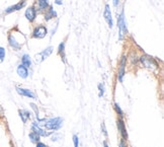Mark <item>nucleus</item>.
<instances>
[{
	"label": "nucleus",
	"instance_id": "1",
	"mask_svg": "<svg viewBox=\"0 0 164 147\" xmlns=\"http://www.w3.org/2000/svg\"><path fill=\"white\" fill-rule=\"evenodd\" d=\"M62 126H63V119L60 117H57V118H52V119L48 120L45 124V127L49 130H59Z\"/></svg>",
	"mask_w": 164,
	"mask_h": 147
},
{
	"label": "nucleus",
	"instance_id": "15",
	"mask_svg": "<svg viewBox=\"0 0 164 147\" xmlns=\"http://www.w3.org/2000/svg\"><path fill=\"white\" fill-rule=\"evenodd\" d=\"M19 116H20V118H22V122L26 123L28 122V120L31 118V113L26 110H20L19 111Z\"/></svg>",
	"mask_w": 164,
	"mask_h": 147
},
{
	"label": "nucleus",
	"instance_id": "22",
	"mask_svg": "<svg viewBox=\"0 0 164 147\" xmlns=\"http://www.w3.org/2000/svg\"><path fill=\"white\" fill-rule=\"evenodd\" d=\"M4 58H5V49L0 47V63L3 62Z\"/></svg>",
	"mask_w": 164,
	"mask_h": 147
},
{
	"label": "nucleus",
	"instance_id": "13",
	"mask_svg": "<svg viewBox=\"0 0 164 147\" xmlns=\"http://www.w3.org/2000/svg\"><path fill=\"white\" fill-rule=\"evenodd\" d=\"M25 5V1H22V2H19V3H17L15 5H13V6H10L8 7L6 10H5V12L6 13H10V12H13V11H16V10H19L22 9V8Z\"/></svg>",
	"mask_w": 164,
	"mask_h": 147
},
{
	"label": "nucleus",
	"instance_id": "11",
	"mask_svg": "<svg viewBox=\"0 0 164 147\" xmlns=\"http://www.w3.org/2000/svg\"><path fill=\"white\" fill-rule=\"evenodd\" d=\"M35 14H37V12H35V9L34 7H28L25 10V17L29 22H34L35 18Z\"/></svg>",
	"mask_w": 164,
	"mask_h": 147
},
{
	"label": "nucleus",
	"instance_id": "26",
	"mask_svg": "<svg viewBox=\"0 0 164 147\" xmlns=\"http://www.w3.org/2000/svg\"><path fill=\"white\" fill-rule=\"evenodd\" d=\"M101 130H102V132H103V134L105 135V136H107V132H106V129H105V126H104V124L102 123L101 124Z\"/></svg>",
	"mask_w": 164,
	"mask_h": 147
},
{
	"label": "nucleus",
	"instance_id": "25",
	"mask_svg": "<svg viewBox=\"0 0 164 147\" xmlns=\"http://www.w3.org/2000/svg\"><path fill=\"white\" fill-rule=\"evenodd\" d=\"M31 107L32 110L35 111V116H37V118L38 117V108H37V105H35V104H31Z\"/></svg>",
	"mask_w": 164,
	"mask_h": 147
},
{
	"label": "nucleus",
	"instance_id": "32",
	"mask_svg": "<svg viewBox=\"0 0 164 147\" xmlns=\"http://www.w3.org/2000/svg\"><path fill=\"white\" fill-rule=\"evenodd\" d=\"M118 2H119V0H114V4L115 5H118Z\"/></svg>",
	"mask_w": 164,
	"mask_h": 147
},
{
	"label": "nucleus",
	"instance_id": "12",
	"mask_svg": "<svg viewBox=\"0 0 164 147\" xmlns=\"http://www.w3.org/2000/svg\"><path fill=\"white\" fill-rule=\"evenodd\" d=\"M125 65H126V57H123L120 64V69H119V79L121 82L123 81V77L125 75Z\"/></svg>",
	"mask_w": 164,
	"mask_h": 147
},
{
	"label": "nucleus",
	"instance_id": "19",
	"mask_svg": "<svg viewBox=\"0 0 164 147\" xmlns=\"http://www.w3.org/2000/svg\"><path fill=\"white\" fill-rule=\"evenodd\" d=\"M58 53L61 55V57L65 60V43H61L59 45V48H58Z\"/></svg>",
	"mask_w": 164,
	"mask_h": 147
},
{
	"label": "nucleus",
	"instance_id": "2",
	"mask_svg": "<svg viewBox=\"0 0 164 147\" xmlns=\"http://www.w3.org/2000/svg\"><path fill=\"white\" fill-rule=\"evenodd\" d=\"M140 60H141L143 66H144L145 68L151 70V71H155V70L158 68V64L156 63V61L152 57H150V56H147V55L142 56V57L140 58Z\"/></svg>",
	"mask_w": 164,
	"mask_h": 147
},
{
	"label": "nucleus",
	"instance_id": "29",
	"mask_svg": "<svg viewBox=\"0 0 164 147\" xmlns=\"http://www.w3.org/2000/svg\"><path fill=\"white\" fill-rule=\"evenodd\" d=\"M119 146H120V147H127V145H126V144H125L124 141H121V142H120V145H119Z\"/></svg>",
	"mask_w": 164,
	"mask_h": 147
},
{
	"label": "nucleus",
	"instance_id": "18",
	"mask_svg": "<svg viewBox=\"0 0 164 147\" xmlns=\"http://www.w3.org/2000/svg\"><path fill=\"white\" fill-rule=\"evenodd\" d=\"M38 8H40L41 10L46 9V8L49 6V2H48V0H38Z\"/></svg>",
	"mask_w": 164,
	"mask_h": 147
},
{
	"label": "nucleus",
	"instance_id": "7",
	"mask_svg": "<svg viewBox=\"0 0 164 147\" xmlns=\"http://www.w3.org/2000/svg\"><path fill=\"white\" fill-rule=\"evenodd\" d=\"M103 16L104 19L106 20V22L109 23V28H112V12L111 9H109V5H105V8H104V12H103Z\"/></svg>",
	"mask_w": 164,
	"mask_h": 147
},
{
	"label": "nucleus",
	"instance_id": "4",
	"mask_svg": "<svg viewBox=\"0 0 164 147\" xmlns=\"http://www.w3.org/2000/svg\"><path fill=\"white\" fill-rule=\"evenodd\" d=\"M53 50H54L53 47H48V48L45 49L43 52H41V53H38V55H35V60H37V62H42V61L46 60V59L52 54Z\"/></svg>",
	"mask_w": 164,
	"mask_h": 147
},
{
	"label": "nucleus",
	"instance_id": "17",
	"mask_svg": "<svg viewBox=\"0 0 164 147\" xmlns=\"http://www.w3.org/2000/svg\"><path fill=\"white\" fill-rule=\"evenodd\" d=\"M29 139L32 143H38V140H40V135H38L37 133H35V132H32V133H29L28 135Z\"/></svg>",
	"mask_w": 164,
	"mask_h": 147
},
{
	"label": "nucleus",
	"instance_id": "31",
	"mask_svg": "<svg viewBox=\"0 0 164 147\" xmlns=\"http://www.w3.org/2000/svg\"><path fill=\"white\" fill-rule=\"evenodd\" d=\"M103 145H104V147H109V145H107V143H106V141H103Z\"/></svg>",
	"mask_w": 164,
	"mask_h": 147
},
{
	"label": "nucleus",
	"instance_id": "10",
	"mask_svg": "<svg viewBox=\"0 0 164 147\" xmlns=\"http://www.w3.org/2000/svg\"><path fill=\"white\" fill-rule=\"evenodd\" d=\"M32 132H35V133H37L38 135H40V136H49L50 133H48V132H45L43 129L40 128V126L37 125V123L34 122V124L32 126Z\"/></svg>",
	"mask_w": 164,
	"mask_h": 147
},
{
	"label": "nucleus",
	"instance_id": "8",
	"mask_svg": "<svg viewBox=\"0 0 164 147\" xmlns=\"http://www.w3.org/2000/svg\"><path fill=\"white\" fill-rule=\"evenodd\" d=\"M8 41H9V45L12 47L13 49H15V50H18L22 48V44L18 42L17 41V39L15 37H14V35H10L9 37H8Z\"/></svg>",
	"mask_w": 164,
	"mask_h": 147
},
{
	"label": "nucleus",
	"instance_id": "21",
	"mask_svg": "<svg viewBox=\"0 0 164 147\" xmlns=\"http://www.w3.org/2000/svg\"><path fill=\"white\" fill-rule=\"evenodd\" d=\"M115 112H117L119 115H120L121 118H123L124 113H123V111L121 110V108H120V105H119V104H117V102L115 104Z\"/></svg>",
	"mask_w": 164,
	"mask_h": 147
},
{
	"label": "nucleus",
	"instance_id": "9",
	"mask_svg": "<svg viewBox=\"0 0 164 147\" xmlns=\"http://www.w3.org/2000/svg\"><path fill=\"white\" fill-rule=\"evenodd\" d=\"M118 127H119V131H120V133L122 134V137H123L124 139H127L128 134H127L126 128H125V123L122 119L118 120Z\"/></svg>",
	"mask_w": 164,
	"mask_h": 147
},
{
	"label": "nucleus",
	"instance_id": "27",
	"mask_svg": "<svg viewBox=\"0 0 164 147\" xmlns=\"http://www.w3.org/2000/svg\"><path fill=\"white\" fill-rule=\"evenodd\" d=\"M37 147H49L48 145H46L45 143H42V142H38L37 143Z\"/></svg>",
	"mask_w": 164,
	"mask_h": 147
},
{
	"label": "nucleus",
	"instance_id": "14",
	"mask_svg": "<svg viewBox=\"0 0 164 147\" xmlns=\"http://www.w3.org/2000/svg\"><path fill=\"white\" fill-rule=\"evenodd\" d=\"M17 74H18L22 78H26L28 76V68L25 66H23L22 64L17 67Z\"/></svg>",
	"mask_w": 164,
	"mask_h": 147
},
{
	"label": "nucleus",
	"instance_id": "5",
	"mask_svg": "<svg viewBox=\"0 0 164 147\" xmlns=\"http://www.w3.org/2000/svg\"><path fill=\"white\" fill-rule=\"evenodd\" d=\"M48 34V29L46 28V26L44 25H38V28H35V29L34 31V35L32 37L37 38V39H43L47 36Z\"/></svg>",
	"mask_w": 164,
	"mask_h": 147
},
{
	"label": "nucleus",
	"instance_id": "23",
	"mask_svg": "<svg viewBox=\"0 0 164 147\" xmlns=\"http://www.w3.org/2000/svg\"><path fill=\"white\" fill-rule=\"evenodd\" d=\"M73 143H74V147H78L79 146V139L77 135H74L73 136Z\"/></svg>",
	"mask_w": 164,
	"mask_h": 147
},
{
	"label": "nucleus",
	"instance_id": "6",
	"mask_svg": "<svg viewBox=\"0 0 164 147\" xmlns=\"http://www.w3.org/2000/svg\"><path fill=\"white\" fill-rule=\"evenodd\" d=\"M16 92L20 95H23V96H26V98L35 99V95L29 89H26V88H22V87H16Z\"/></svg>",
	"mask_w": 164,
	"mask_h": 147
},
{
	"label": "nucleus",
	"instance_id": "24",
	"mask_svg": "<svg viewBox=\"0 0 164 147\" xmlns=\"http://www.w3.org/2000/svg\"><path fill=\"white\" fill-rule=\"evenodd\" d=\"M98 89H99V98H101V96H102L103 95H104V86L102 84H99L98 85Z\"/></svg>",
	"mask_w": 164,
	"mask_h": 147
},
{
	"label": "nucleus",
	"instance_id": "28",
	"mask_svg": "<svg viewBox=\"0 0 164 147\" xmlns=\"http://www.w3.org/2000/svg\"><path fill=\"white\" fill-rule=\"evenodd\" d=\"M59 137H60V135H55V136H54V135H53V136H52V139H51V140H52V141H57Z\"/></svg>",
	"mask_w": 164,
	"mask_h": 147
},
{
	"label": "nucleus",
	"instance_id": "20",
	"mask_svg": "<svg viewBox=\"0 0 164 147\" xmlns=\"http://www.w3.org/2000/svg\"><path fill=\"white\" fill-rule=\"evenodd\" d=\"M45 16H46V19H47V20H49V19H51V18H54V17L57 16V13H56V11H54L53 8H50L49 12H48Z\"/></svg>",
	"mask_w": 164,
	"mask_h": 147
},
{
	"label": "nucleus",
	"instance_id": "30",
	"mask_svg": "<svg viewBox=\"0 0 164 147\" xmlns=\"http://www.w3.org/2000/svg\"><path fill=\"white\" fill-rule=\"evenodd\" d=\"M55 3H56V4H59V5H61V4H62V1H61V0H56V1H55Z\"/></svg>",
	"mask_w": 164,
	"mask_h": 147
},
{
	"label": "nucleus",
	"instance_id": "3",
	"mask_svg": "<svg viewBox=\"0 0 164 147\" xmlns=\"http://www.w3.org/2000/svg\"><path fill=\"white\" fill-rule=\"evenodd\" d=\"M118 25H119V39L123 40L125 34L127 33V25H126V20H125V14L124 11H122L120 16L118 18Z\"/></svg>",
	"mask_w": 164,
	"mask_h": 147
},
{
	"label": "nucleus",
	"instance_id": "16",
	"mask_svg": "<svg viewBox=\"0 0 164 147\" xmlns=\"http://www.w3.org/2000/svg\"><path fill=\"white\" fill-rule=\"evenodd\" d=\"M22 61V65L25 66L26 68H28V67L32 66V60H31V57H29V55H28V54L23 55Z\"/></svg>",
	"mask_w": 164,
	"mask_h": 147
}]
</instances>
